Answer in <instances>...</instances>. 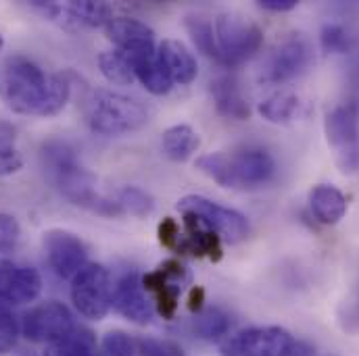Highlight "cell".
<instances>
[{
	"label": "cell",
	"instance_id": "1",
	"mask_svg": "<svg viewBox=\"0 0 359 356\" xmlns=\"http://www.w3.org/2000/svg\"><path fill=\"white\" fill-rule=\"evenodd\" d=\"M0 98L17 115L55 117L67 106L72 84L65 76L46 73L32 59L13 55L4 63Z\"/></svg>",
	"mask_w": 359,
	"mask_h": 356
},
{
	"label": "cell",
	"instance_id": "2",
	"mask_svg": "<svg viewBox=\"0 0 359 356\" xmlns=\"http://www.w3.org/2000/svg\"><path fill=\"white\" fill-rule=\"evenodd\" d=\"M40 163L55 187L76 206H82L100 217H121L117 200H109L96 192V178L80 163L76 148L59 138L46 140L40 146Z\"/></svg>",
	"mask_w": 359,
	"mask_h": 356
},
{
	"label": "cell",
	"instance_id": "3",
	"mask_svg": "<svg viewBox=\"0 0 359 356\" xmlns=\"http://www.w3.org/2000/svg\"><path fill=\"white\" fill-rule=\"evenodd\" d=\"M196 169L230 190H257L276 176V161L264 148L219 150L196 159Z\"/></svg>",
	"mask_w": 359,
	"mask_h": 356
},
{
	"label": "cell",
	"instance_id": "4",
	"mask_svg": "<svg viewBox=\"0 0 359 356\" xmlns=\"http://www.w3.org/2000/svg\"><path fill=\"white\" fill-rule=\"evenodd\" d=\"M86 121L94 134L115 138L144 127L149 123V111L134 96L100 88L90 96Z\"/></svg>",
	"mask_w": 359,
	"mask_h": 356
},
{
	"label": "cell",
	"instance_id": "5",
	"mask_svg": "<svg viewBox=\"0 0 359 356\" xmlns=\"http://www.w3.org/2000/svg\"><path fill=\"white\" fill-rule=\"evenodd\" d=\"M222 65L238 67L264 46V29L241 13H219L213 21Z\"/></svg>",
	"mask_w": 359,
	"mask_h": 356
},
{
	"label": "cell",
	"instance_id": "6",
	"mask_svg": "<svg viewBox=\"0 0 359 356\" xmlns=\"http://www.w3.org/2000/svg\"><path fill=\"white\" fill-rule=\"evenodd\" d=\"M324 134L334 152V163L345 176L359 171V104L355 100L334 106L324 119Z\"/></svg>",
	"mask_w": 359,
	"mask_h": 356
},
{
	"label": "cell",
	"instance_id": "7",
	"mask_svg": "<svg viewBox=\"0 0 359 356\" xmlns=\"http://www.w3.org/2000/svg\"><path fill=\"white\" fill-rule=\"evenodd\" d=\"M72 302L88 321H102L113 308L111 273L98 263H88L72 279Z\"/></svg>",
	"mask_w": 359,
	"mask_h": 356
},
{
	"label": "cell",
	"instance_id": "8",
	"mask_svg": "<svg viewBox=\"0 0 359 356\" xmlns=\"http://www.w3.org/2000/svg\"><path fill=\"white\" fill-rule=\"evenodd\" d=\"M178 211L182 215L196 217L203 225H207L224 242H230V244H238L247 240L251 232L249 221L243 213L230 206H224L219 202H213L205 196H196V194L184 196L178 202Z\"/></svg>",
	"mask_w": 359,
	"mask_h": 356
},
{
	"label": "cell",
	"instance_id": "9",
	"mask_svg": "<svg viewBox=\"0 0 359 356\" xmlns=\"http://www.w3.org/2000/svg\"><path fill=\"white\" fill-rule=\"evenodd\" d=\"M76 332L72 311L57 300L42 302L29 308L21 319V334L36 344H53Z\"/></svg>",
	"mask_w": 359,
	"mask_h": 356
},
{
	"label": "cell",
	"instance_id": "10",
	"mask_svg": "<svg viewBox=\"0 0 359 356\" xmlns=\"http://www.w3.org/2000/svg\"><path fill=\"white\" fill-rule=\"evenodd\" d=\"M190 273L176 259L163 261L161 265L142 275V287L151 296L155 311L165 319L172 321L178 313L180 294L182 287L188 283Z\"/></svg>",
	"mask_w": 359,
	"mask_h": 356
},
{
	"label": "cell",
	"instance_id": "11",
	"mask_svg": "<svg viewBox=\"0 0 359 356\" xmlns=\"http://www.w3.org/2000/svg\"><path fill=\"white\" fill-rule=\"evenodd\" d=\"M313 61L311 42L303 34H292L282 40L269 55L262 82L266 84H286L303 76Z\"/></svg>",
	"mask_w": 359,
	"mask_h": 356
},
{
	"label": "cell",
	"instance_id": "12",
	"mask_svg": "<svg viewBox=\"0 0 359 356\" xmlns=\"http://www.w3.org/2000/svg\"><path fill=\"white\" fill-rule=\"evenodd\" d=\"M48 267L61 279H74L88 265V248L80 236L67 229H48L42 238Z\"/></svg>",
	"mask_w": 359,
	"mask_h": 356
},
{
	"label": "cell",
	"instance_id": "13",
	"mask_svg": "<svg viewBox=\"0 0 359 356\" xmlns=\"http://www.w3.org/2000/svg\"><path fill=\"white\" fill-rule=\"evenodd\" d=\"M297 340L280 325H264L245 329L224 350H234L232 356H294Z\"/></svg>",
	"mask_w": 359,
	"mask_h": 356
},
{
	"label": "cell",
	"instance_id": "14",
	"mask_svg": "<svg viewBox=\"0 0 359 356\" xmlns=\"http://www.w3.org/2000/svg\"><path fill=\"white\" fill-rule=\"evenodd\" d=\"M113 308L136 325L151 323L155 306L142 287V275L138 271H126L113 283Z\"/></svg>",
	"mask_w": 359,
	"mask_h": 356
},
{
	"label": "cell",
	"instance_id": "15",
	"mask_svg": "<svg viewBox=\"0 0 359 356\" xmlns=\"http://www.w3.org/2000/svg\"><path fill=\"white\" fill-rule=\"evenodd\" d=\"M104 34L117 46V50L123 52L130 61L157 55L155 31L147 23H142L138 19H132V17H115L104 27Z\"/></svg>",
	"mask_w": 359,
	"mask_h": 356
},
{
	"label": "cell",
	"instance_id": "16",
	"mask_svg": "<svg viewBox=\"0 0 359 356\" xmlns=\"http://www.w3.org/2000/svg\"><path fill=\"white\" fill-rule=\"evenodd\" d=\"M42 292V277L38 269L0 259V302L2 304H29Z\"/></svg>",
	"mask_w": 359,
	"mask_h": 356
},
{
	"label": "cell",
	"instance_id": "17",
	"mask_svg": "<svg viewBox=\"0 0 359 356\" xmlns=\"http://www.w3.org/2000/svg\"><path fill=\"white\" fill-rule=\"evenodd\" d=\"M184 227L186 236L182 240L180 255H194V257H207L209 261L217 263L224 257V240L211 232L207 225H203L196 217L184 215Z\"/></svg>",
	"mask_w": 359,
	"mask_h": 356
},
{
	"label": "cell",
	"instance_id": "18",
	"mask_svg": "<svg viewBox=\"0 0 359 356\" xmlns=\"http://www.w3.org/2000/svg\"><path fill=\"white\" fill-rule=\"evenodd\" d=\"M157 57L163 63V67L168 69L174 84L188 86L196 80V76H198L196 59L180 40H174V38L163 40L157 46Z\"/></svg>",
	"mask_w": 359,
	"mask_h": 356
},
{
	"label": "cell",
	"instance_id": "19",
	"mask_svg": "<svg viewBox=\"0 0 359 356\" xmlns=\"http://www.w3.org/2000/svg\"><path fill=\"white\" fill-rule=\"evenodd\" d=\"M211 98L215 104V111L232 121H247L251 119V106L245 98L241 84L232 76L217 78L211 82Z\"/></svg>",
	"mask_w": 359,
	"mask_h": 356
},
{
	"label": "cell",
	"instance_id": "20",
	"mask_svg": "<svg viewBox=\"0 0 359 356\" xmlns=\"http://www.w3.org/2000/svg\"><path fill=\"white\" fill-rule=\"evenodd\" d=\"M309 208L318 223L337 225L347 215V196L332 183H318L309 192Z\"/></svg>",
	"mask_w": 359,
	"mask_h": 356
},
{
	"label": "cell",
	"instance_id": "21",
	"mask_svg": "<svg viewBox=\"0 0 359 356\" xmlns=\"http://www.w3.org/2000/svg\"><path fill=\"white\" fill-rule=\"evenodd\" d=\"M161 146H163V155L174 161V163H184L188 161L201 146V138L198 134L186 125V123H180V125H172L163 131V140H161Z\"/></svg>",
	"mask_w": 359,
	"mask_h": 356
},
{
	"label": "cell",
	"instance_id": "22",
	"mask_svg": "<svg viewBox=\"0 0 359 356\" xmlns=\"http://www.w3.org/2000/svg\"><path fill=\"white\" fill-rule=\"evenodd\" d=\"M132 67H134L136 80L147 88V92H151L155 96H165L170 90L174 88V82H172L168 69L163 67V63L159 61L157 55L134 59Z\"/></svg>",
	"mask_w": 359,
	"mask_h": 356
},
{
	"label": "cell",
	"instance_id": "23",
	"mask_svg": "<svg viewBox=\"0 0 359 356\" xmlns=\"http://www.w3.org/2000/svg\"><path fill=\"white\" fill-rule=\"evenodd\" d=\"M192 329L207 342H219L228 338L232 329V317L222 306H205L192 321Z\"/></svg>",
	"mask_w": 359,
	"mask_h": 356
},
{
	"label": "cell",
	"instance_id": "24",
	"mask_svg": "<svg viewBox=\"0 0 359 356\" xmlns=\"http://www.w3.org/2000/svg\"><path fill=\"white\" fill-rule=\"evenodd\" d=\"M257 113L276 125H286L290 121H294L301 113V100L297 94L292 92H278L266 98L264 102H259Z\"/></svg>",
	"mask_w": 359,
	"mask_h": 356
},
{
	"label": "cell",
	"instance_id": "25",
	"mask_svg": "<svg viewBox=\"0 0 359 356\" xmlns=\"http://www.w3.org/2000/svg\"><path fill=\"white\" fill-rule=\"evenodd\" d=\"M184 27L192 40V44L196 46L198 52H203L207 59L215 61L222 65V55H219V48H217V40H215V29H213V23L205 17H198V15H188L184 19Z\"/></svg>",
	"mask_w": 359,
	"mask_h": 356
},
{
	"label": "cell",
	"instance_id": "26",
	"mask_svg": "<svg viewBox=\"0 0 359 356\" xmlns=\"http://www.w3.org/2000/svg\"><path fill=\"white\" fill-rule=\"evenodd\" d=\"M96 63H98V69H100L102 78L113 86H132L136 82L132 61L119 50L100 52Z\"/></svg>",
	"mask_w": 359,
	"mask_h": 356
},
{
	"label": "cell",
	"instance_id": "27",
	"mask_svg": "<svg viewBox=\"0 0 359 356\" xmlns=\"http://www.w3.org/2000/svg\"><path fill=\"white\" fill-rule=\"evenodd\" d=\"M69 21H76L80 25L88 27H107L113 17V6L107 2H94V0H76L67 8Z\"/></svg>",
	"mask_w": 359,
	"mask_h": 356
},
{
	"label": "cell",
	"instance_id": "28",
	"mask_svg": "<svg viewBox=\"0 0 359 356\" xmlns=\"http://www.w3.org/2000/svg\"><path fill=\"white\" fill-rule=\"evenodd\" d=\"M42 356H96V340L92 332L76 327V332L59 342L46 344Z\"/></svg>",
	"mask_w": 359,
	"mask_h": 356
},
{
	"label": "cell",
	"instance_id": "29",
	"mask_svg": "<svg viewBox=\"0 0 359 356\" xmlns=\"http://www.w3.org/2000/svg\"><path fill=\"white\" fill-rule=\"evenodd\" d=\"M115 200L121 206L123 215H132V217H147L155 208L153 196L147 190L138 187V185H126V187H121Z\"/></svg>",
	"mask_w": 359,
	"mask_h": 356
},
{
	"label": "cell",
	"instance_id": "30",
	"mask_svg": "<svg viewBox=\"0 0 359 356\" xmlns=\"http://www.w3.org/2000/svg\"><path fill=\"white\" fill-rule=\"evenodd\" d=\"M320 44L326 55H349L353 38L341 23H326L320 31Z\"/></svg>",
	"mask_w": 359,
	"mask_h": 356
},
{
	"label": "cell",
	"instance_id": "31",
	"mask_svg": "<svg viewBox=\"0 0 359 356\" xmlns=\"http://www.w3.org/2000/svg\"><path fill=\"white\" fill-rule=\"evenodd\" d=\"M100 350L102 356H138L136 340L121 329L107 332L100 342Z\"/></svg>",
	"mask_w": 359,
	"mask_h": 356
},
{
	"label": "cell",
	"instance_id": "32",
	"mask_svg": "<svg viewBox=\"0 0 359 356\" xmlns=\"http://www.w3.org/2000/svg\"><path fill=\"white\" fill-rule=\"evenodd\" d=\"M19 334H21V325L17 317L8 311L6 304H0V355L13 353V348L17 346Z\"/></svg>",
	"mask_w": 359,
	"mask_h": 356
},
{
	"label": "cell",
	"instance_id": "33",
	"mask_svg": "<svg viewBox=\"0 0 359 356\" xmlns=\"http://www.w3.org/2000/svg\"><path fill=\"white\" fill-rule=\"evenodd\" d=\"M136 348H138V356H184L180 344L159 338H138Z\"/></svg>",
	"mask_w": 359,
	"mask_h": 356
},
{
	"label": "cell",
	"instance_id": "34",
	"mask_svg": "<svg viewBox=\"0 0 359 356\" xmlns=\"http://www.w3.org/2000/svg\"><path fill=\"white\" fill-rule=\"evenodd\" d=\"M19 238H21L19 221L8 213H0V255L13 252Z\"/></svg>",
	"mask_w": 359,
	"mask_h": 356
},
{
	"label": "cell",
	"instance_id": "35",
	"mask_svg": "<svg viewBox=\"0 0 359 356\" xmlns=\"http://www.w3.org/2000/svg\"><path fill=\"white\" fill-rule=\"evenodd\" d=\"M157 238L163 248H168L172 252H180L184 234L180 232V225L174 217H163V221L157 225Z\"/></svg>",
	"mask_w": 359,
	"mask_h": 356
},
{
	"label": "cell",
	"instance_id": "36",
	"mask_svg": "<svg viewBox=\"0 0 359 356\" xmlns=\"http://www.w3.org/2000/svg\"><path fill=\"white\" fill-rule=\"evenodd\" d=\"M339 323L345 332L359 334V296L353 300H345L339 311Z\"/></svg>",
	"mask_w": 359,
	"mask_h": 356
},
{
	"label": "cell",
	"instance_id": "37",
	"mask_svg": "<svg viewBox=\"0 0 359 356\" xmlns=\"http://www.w3.org/2000/svg\"><path fill=\"white\" fill-rule=\"evenodd\" d=\"M21 169H23V157L19 155L17 148L2 150V152H0V178L19 173Z\"/></svg>",
	"mask_w": 359,
	"mask_h": 356
},
{
	"label": "cell",
	"instance_id": "38",
	"mask_svg": "<svg viewBox=\"0 0 359 356\" xmlns=\"http://www.w3.org/2000/svg\"><path fill=\"white\" fill-rule=\"evenodd\" d=\"M205 298H207L205 287L203 285H192V290L188 292V311L198 315L205 308Z\"/></svg>",
	"mask_w": 359,
	"mask_h": 356
},
{
	"label": "cell",
	"instance_id": "39",
	"mask_svg": "<svg viewBox=\"0 0 359 356\" xmlns=\"http://www.w3.org/2000/svg\"><path fill=\"white\" fill-rule=\"evenodd\" d=\"M15 142H17V131H15V127H13L8 121L0 119V152H2V150L15 148Z\"/></svg>",
	"mask_w": 359,
	"mask_h": 356
},
{
	"label": "cell",
	"instance_id": "40",
	"mask_svg": "<svg viewBox=\"0 0 359 356\" xmlns=\"http://www.w3.org/2000/svg\"><path fill=\"white\" fill-rule=\"evenodd\" d=\"M297 0H259L257 6L269 10V13H288V10H294L297 8Z\"/></svg>",
	"mask_w": 359,
	"mask_h": 356
},
{
	"label": "cell",
	"instance_id": "41",
	"mask_svg": "<svg viewBox=\"0 0 359 356\" xmlns=\"http://www.w3.org/2000/svg\"><path fill=\"white\" fill-rule=\"evenodd\" d=\"M4 48V38H2V34H0V50Z\"/></svg>",
	"mask_w": 359,
	"mask_h": 356
}]
</instances>
